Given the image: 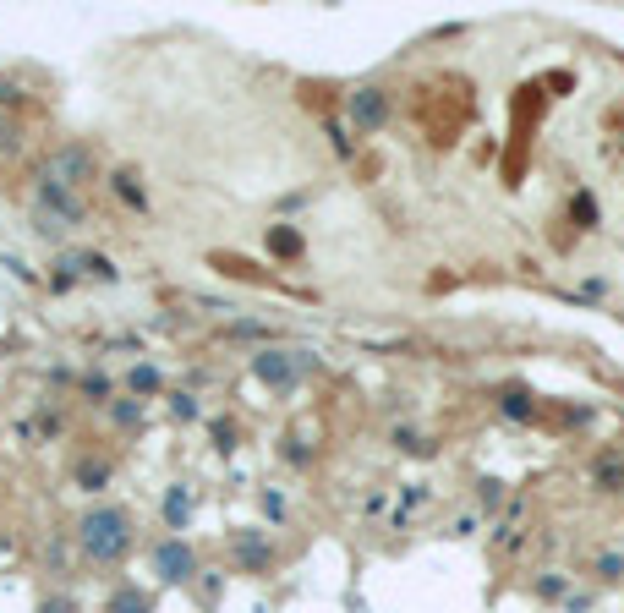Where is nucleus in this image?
Wrapping results in <instances>:
<instances>
[{"instance_id": "1", "label": "nucleus", "mask_w": 624, "mask_h": 613, "mask_svg": "<svg viewBox=\"0 0 624 613\" xmlns=\"http://www.w3.org/2000/svg\"><path fill=\"white\" fill-rule=\"evenodd\" d=\"M72 542H77V559H83L88 570H121V564L132 559V548H137V520H132V510L99 499V504H88V510L77 515Z\"/></svg>"}, {"instance_id": "2", "label": "nucleus", "mask_w": 624, "mask_h": 613, "mask_svg": "<svg viewBox=\"0 0 624 613\" xmlns=\"http://www.w3.org/2000/svg\"><path fill=\"white\" fill-rule=\"evenodd\" d=\"M148 575H154L159 586H192L203 575V559L187 537H170L165 531V537L148 542Z\"/></svg>"}, {"instance_id": "3", "label": "nucleus", "mask_w": 624, "mask_h": 613, "mask_svg": "<svg viewBox=\"0 0 624 613\" xmlns=\"http://www.w3.org/2000/svg\"><path fill=\"white\" fill-rule=\"evenodd\" d=\"M33 214H44V219H55L61 230H77V225H88V198L83 192H72V187H61L55 176H33Z\"/></svg>"}, {"instance_id": "4", "label": "nucleus", "mask_w": 624, "mask_h": 613, "mask_svg": "<svg viewBox=\"0 0 624 613\" xmlns=\"http://www.w3.org/2000/svg\"><path fill=\"white\" fill-rule=\"evenodd\" d=\"M302 373H307V356H302V351L263 345V351L252 356V378H258L263 389H274V395H291V389L302 384Z\"/></svg>"}, {"instance_id": "5", "label": "nucleus", "mask_w": 624, "mask_h": 613, "mask_svg": "<svg viewBox=\"0 0 624 613\" xmlns=\"http://www.w3.org/2000/svg\"><path fill=\"white\" fill-rule=\"evenodd\" d=\"M39 170H44V176H55L61 187H72V192H83L88 181H99V159H94V148H88V143H61Z\"/></svg>"}, {"instance_id": "6", "label": "nucleus", "mask_w": 624, "mask_h": 613, "mask_svg": "<svg viewBox=\"0 0 624 613\" xmlns=\"http://www.w3.org/2000/svg\"><path fill=\"white\" fill-rule=\"evenodd\" d=\"M230 559H236V575H269L280 548H274L269 531L247 526V531H230Z\"/></svg>"}, {"instance_id": "7", "label": "nucleus", "mask_w": 624, "mask_h": 613, "mask_svg": "<svg viewBox=\"0 0 624 613\" xmlns=\"http://www.w3.org/2000/svg\"><path fill=\"white\" fill-rule=\"evenodd\" d=\"M389 88H378V83H367V88H351V99H345V115H351V126L356 132H378V126L389 121Z\"/></svg>"}, {"instance_id": "8", "label": "nucleus", "mask_w": 624, "mask_h": 613, "mask_svg": "<svg viewBox=\"0 0 624 613\" xmlns=\"http://www.w3.org/2000/svg\"><path fill=\"white\" fill-rule=\"evenodd\" d=\"M192 515H198V488L192 482H170L165 499H159V520H165L170 537H181V531L192 526Z\"/></svg>"}, {"instance_id": "9", "label": "nucleus", "mask_w": 624, "mask_h": 613, "mask_svg": "<svg viewBox=\"0 0 624 613\" xmlns=\"http://www.w3.org/2000/svg\"><path fill=\"white\" fill-rule=\"evenodd\" d=\"M104 187H110V198L121 203V208H132V214H154V198H148V187H143V176H137V170H110V176H104Z\"/></svg>"}, {"instance_id": "10", "label": "nucleus", "mask_w": 624, "mask_h": 613, "mask_svg": "<svg viewBox=\"0 0 624 613\" xmlns=\"http://www.w3.org/2000/svg\"><path fill=\"white\" fill-rule=\"evenodd\" d=\"M115 482V460L110 455H77V466H72V488L77 493H88V499L99 504V493Z\"/></svg>"}, {"instance_id": "11", "label": "nucleus", "mask_w": 624, "mask_h": 613, "mask_svg": "<svg viewBox=\"0 0 624 613\" xmlns=\"http://www.w3.org/2000/svg\"><path fill=\"white\" fill-rule=\"evenodd\" d=\"M126 395L143 400V406L148 400H165V367L159 362H132L126 367Z\"/></svg>"}, {"instance_id": "12", "label": "nucleus", "mask_w": 624, "mask_h": 613, "mask_svg": "<svg viewBox=\"0 0 624 613\" xmlns=\"http://www.w3.org/2000/svg\"><path fill=\"white\" fill-rule=\"evenodd\" d=\"M104 613H154V592L143 581H115L104 592Z\"/></svg>"}, {"instance_id": "13", "label": "nucleus", "mask_w": 624, "mask_h": 613, "mask_svg": "<svg viewBox=\"0 0 624 613\" xmlns=\"http://www.w3.org/2000/svg\"><path fill=\"white\" fill-rule=\"evenodd\" d=\"M143 422H148V406H143V400H132V395H121V400H110V406H104V427H110V433H121V438L143 433Z\"/></svg>"}, {"instance_id": "14", "label": "nucleus", "mask_w": 624, "mask_h": 613, "mask_svg": "<svg viewBox=\"0 0 624 613\" xmlns=\"http://www.w3.org/2000/svg\"><path fill=\"white\" fill-rule=\"evenodd\" d=\"M72 252H77V274H83V280H104V285L121 280V269H115L110 252H94V247H72Z\"/></svg>"}, {"instance_id": "15", "label": "nucleus", "mask_w": 624, "mask_h": 613, "mask_svg": "<svg viewBox=\"0 0 624 613\" xmlns=\"http://www.w3.org/2000/svg\"><path fill=\"white\" fill-rule=\"evenodd\" d=\"M77 395H83L88 400V406H110V395H115V378L110 373H104V367H88V373L83 378H77Z\"/></svg>"}, {"instance_id": "16", "label": "nucleus", "mask_w": 624, "mask_h": 613, "mask_svg": "<svg viewBox=\"0 0 624 613\" xmlns=\"http://www.w3.org/2000/svg\"><path fill=\"white\" fill-rule=\"evenodd\" d=\"M77 280H83V274H77V252L72 247H61L55 252V263H50V291H77Z\"/></svg>"}, {"instance_id": "17", "label": "nucleus", "mask_w": 624, "mask_h": 613, "mask_svg": "<svg viewBox=\"0 0 624 613\" xmlns=\"http://www.w3.org/2000/svg\"><path fill=\"white\" fill-rule=\"evenodd\" d=\"M165 406L176 422H203V400L192 395V389H165Z\"/></svg>"}, {"instance_id": "18", "label": "nucleus", "mask_w": 624, "mask_h": 613, "mask_svg": "<svg viewBox=\"0 0 624 613\" xmlns=\"http://www.w3.org/2000/svg\"><path fill=\"white\" fill-rule=\"evenodd\" d=\"M72 548H77V542L55 531V537L44 542V553H39V559H44V575H66V559H72Z\"/></svg>"}, {"instance_id": "19", "label": "nucleus", "mask_w": 624, "mask_h": 613, "mask_svg": "<svg viewBox=\"0 0 624 613\" xmlns=\"http://www.w3.org/2000/svg\"><path fill=\"white\" fill-rule=\"evenodd\" d=\"M269 252L274 258H302V230L296 225H269Z\"/></svg>"}, {"instance_id": "20", "label": "nucleus", "mask_w": 624, "mask_h": 613, "mask_svg": "<svg viewBox=\"0 0 624 613\" xmlns=\"http://www.w3.org/2000/svg\"><path fill=\"white\" fill-rule=\"evenodd\" d=\"M592 482H597L603 493H619V488H624V460H619V455L597 460V466H592Z\"/></svg>"}, {"instance_id": "21", "label": "nucleus", "mask_w": 624, "mask_h": 613, "mask_svg": "<svg viewBox=\"0 0 624 613\" xmlns=\"http://www.w3.org/2000/svg\"><path fill=\"white\" fill-rule=\"evenodd\" d=\"M592 570H597V581H624V553L619 548H603L592 559Z\"/></svg>"}, {"instance_id": "22", "label": "nucleus", "mask_w": 624, "mask_h": 613, "mask_svg": "<svg viewBox=\"0 0 624 613\" xmlns=\"http://www.w3.org/2000/svg\"><path fill=\"white\" fill-rule=\"evenodd\" d=\"M258 510L269 515L274 526H285V515H291V504H285V493H280V488H263V493H258Z\"/></svg>"}, {"instance_id": "23", "label": "nucleus", "mask_w": 624, "mask_h": 613, "mask_svg": "<svg viewBox=\"0 0 624 613\" xmlns=\"http://www.w3.org/2000/svg\"><path fill=\"white\" fill-rule=\"evenodd\" d=\"M22 143H28V137H22V121L17 115H0V154H22Z\"/></svg>"}, {"instance_id": "24", "label": "nucleus", "mask_w": 624, "mask_h": 613, "mask_svg": "<svg viewBox=\"0 0 624 613\" xmlns=\"http://www.w3.org/2000/svg\"><path fill=\"white\" fill-rule=\"evenodd\" d=\"M395 444L400 449H406V455H433V438H422V433H416V427H395Z\"/></svg>"}, {"instance_id": "25", "label": "nucleus", "mask_w": 624, "mask_h": 613, "mask_svg": "<svg viewBox=\"0 0 624 613\" xmlns=\"http://www.w3.org/2000/svg\"><path fill=\"white\" fill-rule=\"evenodd\" d=\"M531 411H537V406H531L526 389H504V416H515V422H531Z\"/></svg>"}, {"instance_id": "26", "label": "nucleus", "mask_w": 624, "mask_h": 613, "mask_svg": "<svg viewBox=\"0 0 624 613\" xmlns=\"http://www.w3.org/2000/svg\"><path fill=\"white\" fill-rule=\"evenodd\" d=\"M39 613H83V608H77L72 592H50V597L39 603Z\"/></svg>"}, {"instance_id": "27", "label": "nucleus", "mask_w": 624, "mask_h": 613, "mask_svg": "<svg viewBox=\"0 0 624 613\" xmlns=\"http://www.w3.org/2000/svg\"><path fill=\"white\" fill-rule=\"evenodd\" d=\"M214 438H219V449L230 455V449H236V438H241V427L230 422V416H219V422H214Z\"/></svg>"}, {"instance_id": "28", "label": "nucleus", "mask_w": 624, "mask_h": 613, "mask_svg": "<svg viewBox=\"0 0 624 613\" xmlns=\"http://www.w3.org/2000/svg\"><path fill=\"white\" fill-rule=\"evenodd\" d=\"M280 455L291 460V466H312V449L302 444V438H285V444H280Z\"/></svg>"}, {"instance_id": "29", "label": "nucleus", "mask_w": 624, "mask_h": 613, "mask_svg": "<svg viewBox=\"0 0 624 613\" xmlns=\"http://www.w3.org/2000/svg\"><path fill=\"white\" fill-rule=\"evenodd\" d=\"M33 230H39L44 241H55V247H61V241L72 236V230H61V225H55V219H44V214H33Z\"/></svg>"}, {"instance_id": "30", "label": "nucleus", "mask_w": 624, "mask_h": 613, "mask_svg": "<svg viewBox=\"0 0 624 613\" xmlns=\"http://www.w3.org/2000/svg\"><path fill=\"white\" fill-rule=\"evenodd\" d=\"M329 137H334V154H340V159L356 154V143H351V132H345V126H329Z\"/></svg>"}, {"instance_id": "31", "label": "nucleus", "mask_w": 624, "mask_h": 613, "mask_svg": "<svg viewBox=\"0 0 624 613\" xmlns=\"http://www.w3.org/2000/svg\"><path fill=\"white\" fill-rule=\"evenodd\" d=\"M230 334L236 340H263V323H230Z\"/></svg>"}, {"instance_id": "32", "label": "nucleus", "mask_w": 624, "mask_h": 613, "mask_svg": "<svg viewBox=\"0 0 624 613\" xmlns=\"http://www.w3.org/2000/svg\"><path fill=\"white\" fill-rule=\"evenodd\" d=\"M570 214L581 219V225H592V219H597V214H592V198H575V203H570Z\"/></svg>"}, {"instance_id": "33", "label": "nucleus", "mask_w": 624, "mask_h": 613, "mask_svg": "<svg viewBox=\"0 0 624 613\" xmlns=\"http://www.w3.org/2000/svg\"><path fill=\"white\" fill-rule=\"evenodd\" d=\"M499 499H504V488H499V482L488 477V482H482V504H488V510H493V504H499Z\"/></svg>"}, {"instance_id": "34", "label": "nucleus", "mask_w": 624, "mask_h": 613, "mask_svg": "<svg viewBox=\"0 0 624 613\" xmlns=\"http://www.w3.org/2000/svg\"><path fill=\"white\" fill-rule=\"evenodd\" d=\"M537 597H564V575L559 581H537Z\"/></svg>"}, {"instance_id": "35", "label": "nucleus", "mask_w": 624, "mask_h": 613, "mask_svg": "<svg viewBox=\"0 0 624 613\" xmlns=\"http://www.w3.org/2000/svg\"><path fill=\"white\" fill-rule=\"evenodd\" d=\"M39 433H44V438H55V433H61V416H55V411H44V422H39Z\"/></svg>"}]
</instances>
